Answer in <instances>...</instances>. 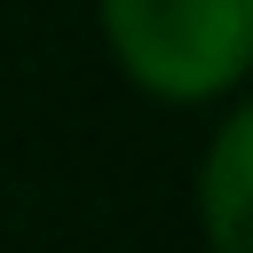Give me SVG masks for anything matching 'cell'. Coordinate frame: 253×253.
<instances>
[{"mask_svg": "<svg viewBox=\"0 0 253 253\" xmlns=\"http://www.w3.org/2000/svg\"><path fill=\"white\" fill-rule=\"evenodd\" d=\"M134 40L150 63L206 71L229 40V0H134Z\"/></svg>", "mask_w": 253, "mask_h": 253, "instance_id": "6da1fadb", "label": "cell"}]
</instances>
